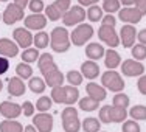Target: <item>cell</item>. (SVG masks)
<instances>
[{
	"instance_id": "1",
	"label": "cell",
	"mask_w": 146,
	"mask_h": 132,
	"mask_svg": "<svg viewBox=\"0 0 146 132\" xmlns=\"http://www.w3.org/2000/svg\"><path fill=\"white\" fill-rule=\"evenodd\" d=\"M37 67H39L40 73L44 75L45 84L48 87H58V86H62L64 82V75L61 73V70L58 68L56 62H54L53 56L50 53H44L40 54L39 59H37Z\"/></svg>"
},
{
	"instance_id": "2",
	"label": "cell",
	"mask_w": 146,
	"mask_h": 132,
	"mask_svg": "<svg viewBox=\"0 0 146 132\" xmlns=\"http://www.w3.org/2000/svg\"><path fill=\"white\" fill-rule=\"evenodd\" d=\"M117 19L113 14H106L101 20V27L98 30V37L110 48H115L120 45V36L115 30Z\"/></svg>"
},
{
	"instance_id": "3",
	"label": "cell",
	"mask_w": 146,
	"mask_h": 132,
	"mask_svg": "<svg viewBox=\"0 0 146 132\" xmlns=\"http://www.w3.org/2000/svg\"><path fill=\"white\" fill-rule=\"evenodd\" d=\"M51 99L58 104H67L73 106L76 101H79V90L75 86H58L51 89Z\"/></svg>"
},
{
	"instance_id": "4",
	"label": "cell",
	"mask_w": 146,
	"mask_h": 132,
	"mask_svg": "<svg viewBox=\"0 0 146 132\" xmlns=\"http://www.w3.org/2000/svg\"><path fill=\"white\" fill-rule=\"evenodd\" d=\"M70 33L67 27H56L50 33V47L56 53H65L70 48Z\"/></svg>"
},
{
	"instance_id": "5",
	"label": "cell",
	"mask_w": 146,
	"mask_h": 132,
	"mask_svg": "<svg viewBox=\"0 0 146 132\" xmlns=\"http://www.w3.org/2000/svg\"><path fill=\"white\" fill-rule=\"evenodd\" d=\"M127 117V110L121 109V107H115V106H103L100 109V121L104 124L109 123H123Z\"/></svg>"
},
{
	"instance_id": "6",
	"label": "cell",
	"mask_w": 146,
	"mask_h": 132,
	"mask_svg": "<svg viewBox=\"0 0 146 132\" xmlns=\"http://www.w3.org/2000/svg\"><path fill=\"white\" fill-rule=\"evenodd\" d=\"M93 33H95L93 27L82 22L73 28V31L70 33V40L75 47H82V45H86V42H89L93 37Z\"/></svg>"
},
{
	"instance_id": "7",
	"label": "cell",
	"mask_w": 146,
	"mask_h": 132,
	"mask_svg": "<svg viewBox=\"0 0 146 132\" xmlns=\"http://www.w3.org/2000/svg\"><path fill=\"white\" fill-rule=\"evenodd\" d=\"M61 120H62V127H64L65 132H79V129H81L78 110L73 106H67L62 110Z\"/></svg>"
},
{
	"instance_id": "8",
	"label": "cell",
	"mask_w": 146,
	"mask_h": 132,
	"mask_svg": "<svg viewBox=\"0 0 146 132\" xmlns=\"http://www.w3.org/2000/svg\"><path fill=\"white\" fill-rule=\"evenodd\" d=\"M101 86L104 89L110 90V92H123L124 89V81L121 78L120 73H117L115 70H107L101 75Z\"/></svg>"
},
{
	"instance_id": "9",
	"label": "cell",
	"mask_w": 146,
	"mask_h": 132,
	"mask_svg": "<svg viewBox=\"0 0 146 132\" xmlns=\"http://www.w3.org/2000/svg\"><path fill=\"white\" fill-rule=\"evenodd\" d=\"M70 9V0H54V3L45 6V16L48 20L56 22Z\"/></svg>"
},
{
	"instance_id": "10",
	"label": "cell",
	"mask_w": 146,
	"mask_h": 132,
	"mask_svg": "<svg viewBox=\"0 0 146 132\" xmlns=\"http://www.w3.org/2000/svg\"><path fill=\"white\" fill-rule=\"evenodd\" d=\"M86 9L82 8L81 5H76V6H70L67 13L62 16V23L64 27H73V25H79L86 20Z\"/></svg>"
},
{
	"instance_id": "11",
	"label": "cell",
	"mask_w": 146,
	"mask_h": 132,
	"mask_svg": "<svg viewBox=\"0 0 146 132\" xmlns=\"http://www.w3.org/2000/svg\"><path fill=\"white\" fill-rule=\"evenodd\" d=\"M22 19H25L23 17V8H20L14 2L6 6L5 11H3V16H2V20L6 25H14V23L20 22Z\"/></svg>"
},
{
	"instance_id": "12",
	"label": "cell",
	"mask_w": 146,
	"mask_h": 132,
	"mask_svg": "<svg viewBox=\"0 0 146 132\" xmlns=\"http://www.w3.org/2000/svg\"><path fill=\"white\" fill-rule=\"evenodd\" d=\"M47 16L40 14V13H33V14L27 16L23 19V23H25V28H28L30 31H42L45 27H47Z\"/></svg>"
},
{
	"instance_id": "13",
	"label": "cell",
	"mask_w": 146,
	"mask_h": 132,
	"mask_svg": "<svg viewBox=\"0 0 146 132\" xmlns=\"http://www.w3.org/2000/svg\"><path fill=\"white\" fill-rule=\"evenodd\" d=\"M33 126L37 129V132H51L53 129V115L47 112L36 113L33 117Z\"/></svg>"
},
{
	"instance_id": "14",
	"label": "cell",
	"mask_w": 146,
	"mask_h": 132,
	"mask_svg": "<svg viewBox=\"0 0 146 132\" xmlns=\"http://www.w3.org/2000/svg\"><path fill=\"white\" fill-rule=\"evenodd\" d=\"M121 72L126 76H141L145 73V65L137 59H126L121 64Z\"/></svg>"
},
{
	"instance_id": "15",
	"label": "cell",
	"mask_w": 146,
	"mask_h": 132,
	"mask_svg": "<svg viewBox=\"0 0 146 132\" xmlns=\"http://www.w3.org/2000/svg\"><path fill=\"white\" fill-rule=\"evenodd\" d=\"M141 17H143V14L137 8H132V6H126V8L118 11V19L124 23H131V25L138 23L141 20Z\"/></svg>"
},
{
	"instance_id": "16",
	"label": "cell",
	"mask_w": 146,
	"mask_h": 132,
	"mask_svg": "<svg viewBox=\"0 0 146 132\" xmlns=\"http://www.w3.org/2000/svg\"><path fill=\"white\" fill-rule=\"evenodd\" d=\"M13 37H14V42L22 48H30L34 39V36L28 28H16L13 31Z\"/></svg>"
},
{
	"instance_id": "17",
	"label": "cell",
	"mask_w": 146,
	"mask_h": 132,
	"mask_svg": "<svg viewBox=\"0 0 146 132\" xmlns=\"http://www.w3.org/2000/svg\"><path fill=\"white\" fill-rule=\"evenodd\" d=\"M0 113L5 118L16 120L17 117L22 115V106L13 101H2L0 103Z\"/></svg>"
},
{
	"instance_id": "18",
	"label": "cell",
	"mask_w": 146,
	"mask_h": 132,
	"mask_svg": "<svg viewBox=\"0 0 146 132\" xmlns=\"http://www.w3.org/2000/svg\"><path fill=\"white\" fill-rule=\"evenodd\" d=\"M137 39V30L134 25H123V28L120 30V42L123 44L124 48H132V45L135 44Z\"/></svg>"
},
{
	"instance_id": "19",
	"label": "cell",
	"mask_w": 146,
	"mask_h": 132,
	"mask_svg": "<svg viewBox=\"0 0 146 132\" xmlns=\"http://www.w3.org/2000/svg\"><path fill=\"white\" fill-rule=\"evenodd\" d=\"M19 54V45L8 37H0V56L16 58Z\"/></svg>"
},
{
	"instance_id": "20",
	"label": "cell",
	"mask_w": 146,
	"mask_h": 132,
	"mask_svg": "<svg viewBox=\"0 0 146 132\" xmlns=\"http://www.w3.org/2000/svg\"><path fill=\"white\" fill-rule=\"evenodd\" d=\"M27 90V86L23 84V79L19 76H13L8 79V93L11 96H22Z\"/></svg>"
},
{
	"instance_id": "21",
	"label": "cell",
	"mask_w": 146,
	"mask_h": 132,
	"mask_svg": "<svg viewBox=\"0 0 146 132\" xmlns=\"http://www.w3.org/2000/svg\"><path fill=\"white\" fill-rule=\"evenodd\" d=\"M86 92H87V96L96 99V101H103L107 96L106 89H104L103 86L96 84V82H89V84L86 86Z\"/></svg>"
},
{
	"instance_id": "22",
	"label": "cell",
	"mask_w": 146,
	"mask_h": 132,
	"mask_svg": "<svg viewBox=\"0 0 146 132\" xmlns=\"http://www.w3.org/2000/svg\"><path fill=\"white\" fill-rule=\"evenodd\" d=\"M81 73L87 79H95V78H98V75H100V67H98L96 62L92 61V59H87V61L82 62V65H81Z\"/></svg>"
},
{
	"instance_id": "23",
	"label": "cell",
	"mask_w": 146,
	"mask_h": 132,
	"mask_svg": "<svg viewBox=\"0 0 146 132\" xmlns=\"http://www.w3.org/2000/svg\"><path fill=\"white\" fill-rule=\"evenodd\" d=\"M104 53H106L104 47L98 42H92V44H89L87 47H86V56H87L89 59H92V61L101 59L104 56Z\"/></svg>"
},
{
	"instance_id": "24",
	"label": "cell",
	"mask_w": 146,
	"mask_h": 132,
	"mask_svg": "<svg viewBox=\"0 0 146 132\" xmlns=\"http://www.w3.org/2000/svg\"><path fill=\"white\" fill-rule=\"evenodd\" d=\"M120 62H121V56H120L118 51L106 50V53H104V64H106V67L109 68V70L117 68L118 65H120Z\"/></svg>"
},
{
	"instance_id": "25",
	"label": "cell",
	"mask_w": 146,
	"mask_h": 132,
	"mask_svg": "<svg viewBox=\"0 0 146 132\" xmlns=\"http://www.w3.org/2000/svg\"><path fill=\"white\" fill-rule=\"evenodd\" d=\"M0 132H23V126L19 121L6 118L0 123Z\"/></svg>"
},
{
	"instance_id": "26",
	"label": "cell",
	"mask_w": 146,
	"mask_h": 132,
	"mask_svg": "<svg viewBox=\"0 0 146 132\" xmlns=\"http://www.w3.org/2000/svg\"><path fill=\"white\" fill-rule=\"evenodd\" d=\"M81 127L84 132H100L101 121H100V118L87 117V118H84V121L81 123Z\"/></svg>"
},
{
	"instance_id": "27",
	"label": "cell",
	"mask_w": 146,
	"mask_h": 132,
	"mask_svg": "<svg viewBox=\"0 0 146 132\" xmlns=\"http://www.w3.org/2000/svg\"><path fill=\"white\" fill-rule=\"evenodd\" d=\"M33 44H34V47H36L37 50H44V48H47L48 44H50V34L45 33V31L36 33V36H34V39H33Z\"/></svg>"
},
{
	"instance_id": "28",
	"label": "cell",
	"mask_w": 146,
	"mask_h": 132,
	"mask_svg": "<svg viewBox=\"0 0 146 132\" xmlns=\"http://www.w3.org/2000/svg\"><path fill=\"white\" fill-rule=\"evenodd\" d=\"M78 104H79V109H81V110H86V112H93V110L98 109L100 101L90 98V96H84V98H81L78 101Z\"/></svg>"
},
{
	"instance_id": "29",
	"label": "cell",
	"mask_w": 146,
	"mask_h": 132,
	"mask_svg": "<svg viewBox=\"0 0 146 132\" xmlns=\"http://www.w3.org/2000/svg\"><path fill=\"white\" fill-rule=\"evenodd\" d=\"M28 87L33 93H42L45 87H47V84H45V79L39 78V76H31L30 81H28Z\"/></svg>"
},
{
	"instance_id": "30",
	"label": "cell",
	"mask_w": 146,
	"mask_h": 132,
	"mask_svg": "<svg viewBox=\"0 0 146 132\" xmlns=\"http://www.w3.org/2000/svg\"><path fill=\"white\" fill-rule=\"evenodd\" d=\"M129 115H131L132 120H135V121H145L146 120V106L137 104V106L131 107Z\"/></svg>"
},
{
	"instance_id": "31",
	"label": "cell",
	"mask_w": 146,
	"mask_h": 132,
	"mask_svg": "<svg viewBox=\"0 0 146 132\" xmlns=\"http://www.w3.org/2000/svg\"><path fill=\"white\" fill-rule=\"evenodd\" d=\"M103 11L104 9L101 8V6H98V5H92V6H89V9H87V19L90 20V22H98V20H103Z\"/></svg>"
},
{
	"instance_id": "32",
	"label": "cell",
	"mask_w": 146,
	"mask_h": 132,
	"mask_svg": "<svg viewBox=\"0 0 146 132\" xmlns=\"http://www.w3.org/2000/svg\"><path fill=\"white\" fill-rule=\"evenodd\" d=\"M16 75L19 76L20 79H30L31 75H33V68H31V65L27 64V62H20L16 67Z\"/></svg>"
},
{
	"instance_id": "33",
	"label": "cell",
	"mask_w": 146,
	"mask_h": 132,
	"mask_svg": "<svg viewBox=\"0 0 146 132\" xmlns=\"http://www.w3.org/2000/svg\"><path fill=\"white\" fill-rule=\"evenodd\" d=\"M39 50H37L36 47L34 48H25L22 53V62H27V64H31V62H36L37 59H39Z\"/></svg>"
},
{
	"instance_id": "34",
	"label": "cell",
	"mask_w": 146,
	"mask_h": 132,
	"mask_svg": "<svg viewBox=\"0 0 146 132\" xmlns=\"http://www.w3.org/2000/svg\"><path fill=\"white\" fill-rule=\"evenodd\" d=\"M112 106L121 107V109H127V106H129V96L124 95L123 92L115 93V96H113V101H112Z\"/></svg>"
},
{
	"instance_id": "35",
	"label": "cell",
	"mask_w": 146,
	"mask_h": 132,
	"mask_svg": "<svg viewBox=\"0 0 146 132\" xmlns=\"http://www.w3.org/2000/svg\"><path fill=\"white\" fill-rule=\"evenodd\" d=\"M120 0H103V9L107 14H113V13L120 11Z\"/></svg>"
},
{
	"instance_id": "36",
	"label": "cell",
	"mask_w": 146,
	"mask_h": 132,
	"mask_svg": "<svg viewBox=\"0 0 146 132\" xmlns=\"http://www.w3.org/2000/svg\"><path fill=\"white\" fill-rule=\"evenodd\" d=\"M82 79H84V76H82V73L78 70H70L67 73V81L70 82V86L78 87V86L82 84Z\"/></svg>"
},
{
	"instance_id": "37",
	"label": "cell",
	"mask_w": 146,
	"mask_h": 132,
	"mask_svg": "<svg viewBox=\"0 0 146 132\" xmlns=\"http://www.w3.org/2000/svg\"><path fill=\"white\" fill-rule=\"evenodd\" d=\"M51 104H53L51 96H40L36 103V109L39 110V112H47V110H50Z\"/></svg>"
},
{
	"instance_id": "38",
	"label": "cell",
	"mask_w": 146,
	"mask_h": 132,
	"mask_svg": "<svg viewBox=\"0 0 146 132\" xmlns=\"http://www.w3.org/2000/svg\"><path fill=\"white\" fill-rule=\"evenodd\" d=\"M132 56L137 61H143L146 58V45L143 44H137V45H132V50H131Z\"/></svg>"
},
{
	"instance_id": "39",
	"label": "cell",
	"mask_w": 146,
	"mask_h": 132,
	"mask_svg": "<svg viewBox=\"0 0 146 132\" xmlns=\"http://www.w3.org/2000/svg\"><path fill=\"white\" fill-rule=\"evenodd\" d=\"M140 131H141V127L135 120L123 121V124H121V132H140Z\"/></svg>"
},
{
	"instance_id": "40",
	"label": "cell",
	"mask_w": 146,
	"mask_h": 132,
	"mask_svg": "<svg viewBox=\"0 0 146 132\" xmlns=\"http://www.w3.org/2000/svg\"><path fill=\"white\" fill-rule=\"evenodd\" d=\"M28 6H30V9H31V13H42L44 9H45L44 0H30Z\"/></svg>"
},
{
	"instance_id": "41",
	"label": "cell",
	"mask_w": 146,
	"mask_h": 132,
	"mask_svg": "<svg viewBox=\"0 0 146 132\" xmlns=\"http://www.w3.org/2000/svg\"><path fill=\"white\" fill-rule=\"evenodd\" d=\"M34 109H36V107H34V104L31 103V101H25V103L22 104V113L25 117H33Z\"/></svg>"
},
{
	"instance_id": "42",
	"label": "cell",
	"mask_w": 146,
	"mask_h": 132,
	"mask_svg": "<svg viewBox=\"0 0 146 132\" xmlns=\"http://www.w3.org/2000/svg\"><path fill=\"white\" fill-rule=\"evenodd\" d=\"M137 89L141 95H146V75L138 76V81H137Z\"/></svg>"
},
{
	"instance_id": "43",
	"label": "cell",
	"mask_w": 146,
	"mask_h": 132,
	"mask_svg": "<svg viewBox=\"0 0 146 132\" xmlns=\"http://www.w3.org/2000/svg\"><path fill=\"white\" fill-rule=\"evenodd\" d=\"M8 70H9V61H8V58L0 56V75H5Z\"/></svg>"
},
{
	"instance_id": "44",
	"label": "cell",
	"mask_w": 146,
	"mask_h": 132,
	"mask_svg": "<svg viewBox=\"0 0 146 132\" xmlns=\"http://www.w3.org/2000/svg\"><path fill=\"white\" fill-rule=\"evenodd\" d=\"M135 8L141 14H146V0H135Z\"/></svg>"
},
{
	"instance_id": "45",
	"label": "cell",
	"mask_w": 146,
	"mask_h": 132,
	"mask_svg": "<svg viewBox=\"0 0 146 132\" xmlns=\"http://www.w3.org/2000/svg\"><path fill=\"white\" fill-rule=\"evenodd\" d=\"M137 39H138V42H140V44L146 45V28L141 30V31H138V33H137Z\"/></svg>"
},
{
	"instance_id": "46",
	"label": "cell",
	"mask_w": 146,
	"mask_h": 132,
	"mask_svg": "<svg viewBox=\"0 0 146 132\" xmlns=\"http://www.w3.org/2000/svg\"><path fill=\"white\" fill-rule=\"evenodd\" d=\"M81 6H92V5H96L98 0H78Z\"/></svg>"
},
{
	"instance_id": "47",
	"label": "cell",
	"mask_w": 146,
	"mask_h": 132,
	"mask_svg": "<svg viewBox=\"0 0 146 132\" xmlns=\"http://www.w3.org/2000/svg\"><path fill=\"white\" fill-rule=\"evenodd\" d=\"M28 2L30 0H14L16 5H19L20 8H23V9H25V6H28Z\"/></svg>"
},
{
	"instance_id": "48",
	"label": "cell",
	"mask_w": 146,
	"mask_h": 132,
	"mask_svg": "<svg viewBox=\"0 0 146 132\" xmlns=\"http://www.w3.org/2000/svg\"><path fill=\"white\" fill-rule=\"evenodd\" d=\"M23 132H37V129L33 126V124H28V126H27L25 129H23Z\"/></svg>"
},
{
	"instance_id": "49",
	"label": "cell",
	"mask_w": 146,
	"mask_h": 132,
	"mask_svg": "<svg viewBox=\"0 0 146 132\" xmlns=\"http://www.w3.org/2000/svg\"><path fill=\"white\" fill-rule=\"evenodd\" d=\"M120 3H123L124 6H131L135 3V0H120Z\"/></svg>"
},
{
	"instance_id": "50",
	"label": "cell",
	"mask_w": 146,
	"mask_h": 132,
	"mask_svg": "<svg viewBox=\"0 0 146 132\" xmlns=\"http://www.w3.org/2000/svg\"><path fill=\"white\" fill-rule=\"evenodd\" d=\"M2 89H3V82H2V79H0V92H2Z\"/></svg>"
},
{
	"instance_id": "51",
	"label": "cell",
	"mask_w": 146,
	"mask_h": 132,
	"mask_svg": "<svg viewBox=\"0 0 146 132\" xmlns=\"http://www.w3.org/2000/svg\"><path fill=\"white\" fill-rule=\"evenodd\" d=\"M0 2H8V0H0Z\"/></svg>"
},
{
	"instance_id": "52",
	"label": "cell",
	"mask_w": 146,
	"mask_h": 132,
	"mask_svg": "<svg viewBox=\"0 0 146 132\" xmlns=\"http://www.w3.org/2000/svg\"><path fill=\"white\" fill-rule=\"evenodd\" d=\"M0 20H2V14H0Z\"/></svg>"
}]
</instances>
